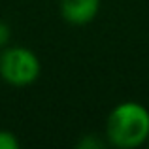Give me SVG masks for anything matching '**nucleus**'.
Listing matches in <instances>:
<instances>
[{"label": "nucleus", "mask_w": 149, "mask_h": 149, "mask_svg": "<svg viewBox=\"0 0 149 149\" xmlns=\"http://www.w3.org/2000/svg\"><path fill=\"white\" fill-rule=\"evenodd\" d=\"M106 143L117 149H136L149 140V109L136 100L117 104L106 117Z\"/></svg>", "instance_id": "f257e3e1"}, {"label": "nucleus", "mask_w": 149, "mask_h": 149, "mask_svg": "<svg viewBox=\"0 0 149 149\" xmlns=\"http://www.w3.org/2000/svg\"><path fill=\"white\" fill-rule=\"evenodd\" d=\"M42 76V62L25 45H6L0 49V79L11 87H29Z\"/></svg>", "instance_id": "f03ea898"}, {"label": "nucleus", "mask_w": 149, "mask_h": 149, "mask_svg": "<svg viewBox=\"0 0 149 149\" xmlns=\"http://www.w3.org/2000/svg\"><path fill=\"white\" fill-rule=\"evenodd\" d=\"M102 0H61L58 10L66 23L70 25H87L98 15Z\"/></svg>", "instance_id": "7ed1b4c3"}, {"label": "nucleus", "mask_w": 149, "mask_h": 149, "mask_svg": "<svg viewBox=\"0 0 149 149\" xmlns=\"http://www.w3.org/2000/svg\"><path fill=\"white\" fill-rule=\"evenodd\" d=\"M21 142H19L17 134H13L11 130L0 128V149H19Z\"/></svg>", "instance_id": "20e7f679"}, {"label": "nucleus", "mask_w": 149, "mask_h": 149, "mask_svg": "<svg viewBox=\"0 0 149 149\" xmlns=\"http://www.w3.org/2000/svg\"><path fill=\"white\" fill-rule=\"evenodd\" d=\"M77 147L79 149H100V147H104V142L96 134H87L77 142Z\"/></svg>", "instance_id": "39448f33"}, {"label": "nucleus", "mask_w": 149, "mask_h": 149, "mask_svg": "<svg viewBox=\"0 0 149 149\" xmlns=\"http://www.w3.org/2000/svg\"><path fill=\"white\" fill-rule=\"evenodd\" d=\"M11 42V26L6 21H0V49L10 45Z\"/></svg>", "instance_id": "423d86ee"}, {"label": "nucleus", "mask_w": 149, "mask_h": 149, "mask_svg": "<svg viewBox=\"0 0 149 149\" xmlns=\"http://www.w3.org/2000/svg\"><path fill=\"white\" fill-rule=\"evenodd\" d=\"M147 146H149V140H147Z\"/></svg>", "instance_id": "0eeeda50"}]
</instances>
